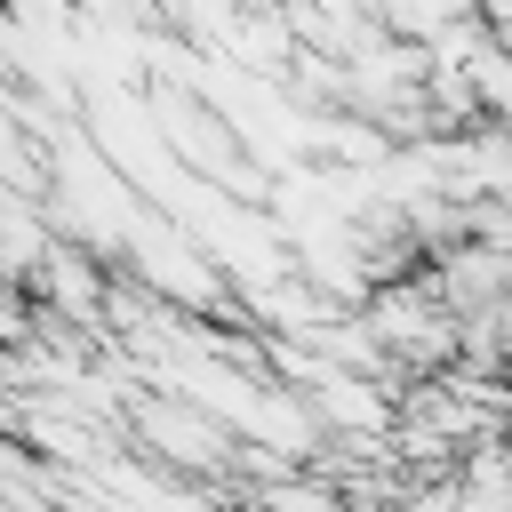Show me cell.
<instances>
[{
    "label": "cell",
    "mask_w": 512,
    "mask_h": 512,
    "mask_svg": "<svg viewBox=\"0 0 512 512\" xmlns=\"http://www.w3.org/2000/svg\"><path fill=\"white\" fill-rule=\"evenodd\" d=\"M136 440L184 480H240V432L192 400H136Z\"/></svg>",
    "instance_id": "6da1fadb"
}]
</instances>
